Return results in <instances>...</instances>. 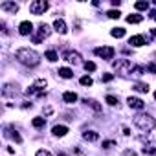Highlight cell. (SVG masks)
Here are the masks:
<instances>
[{
	"instance_id": "cell-31",
	"label": "cell",
	"mask_w": 156,
	"mask_h": 156,
	"mask_svg": "<svg viewBox=\"0 0 156 156\" xmlns=\"http://www.w3.org/2000/svg\"><path fill=\"white\" fill-rule=\"evenodd\" d=\"M35 156H51V154H50L48 151H44V149H41V151H37V154H35Z\"/></svg>"
},
{
	"instance_id": "cell-19",
	"label": "cell",
	"mask_w": 156,
	"mask_h": 156,
	"mask_svg": "<svg viewBox=\"0 0 156 156\" xmlns=\"http://www.w3.org/2000/svg\"><path fill=\"white\" fill-rule=\"evenodd\" d=\"M44 123H46V119H44V118H33V121H31V125H33L35 129H42V127H44Z\"/></svg>"
},
{
	"instance_id": "cell-10",
	"label": "cell",
	"mask_w": 156,
	"mask_h": 156,
	"mask_svg": "<svg viewBox=\"0 0 156 156\" xmlns=\"http://www.w3.org/2000/svg\"><path fill=\"white\" fill-rule=\"evenodd\" d=\"M62 57H64L68 62H73V64H75V62H79V59H81V55L77 53V51H64Z\"/></svg>"
},
{
	"instance_id": "cell-1",
	"label": "cell",
	"mask_w": 156,
	"mask_h": 156,
	"mask_svg": "<svg viewBox=\"0 0 156 156\" xmlns=\"http://www.w3.org/2000/svg\"><path fill=\"white\" fill-rule=\"evenodd\" d=\"M17 61L26 66H37L41 62V55L30 48H20V50H17Z\"/></svg>"
},
{
	"instance_id": "cell-26",
	"label": "cell",
	"mask_w": 156,
	"mask_h": 156,
	"mask_svg": "<svg viewBox=\"0 0 156 156\" xmlns=\"http://www.w3.org/2000/svg\"><path fill=\"white\" fill-rule=\"evenodd\" d=\"M107 103H108L110 107H116V105H118V98H114V96H107Z\"/></svg>"
},
{
	"instance_id": "cell-30",
	"label": "cell",
	"mask_w": 156,
	"mask_h": 156,
	"mask_svg": "<svg viewBox=\"0 0 156 156\" xmlns=\"http://www.w3.org/2000/svg\"><path fill=\"white\" fill-rule=\"evenodd\" d=\"M147 72H152V73H156V64H154V62L147 64Z\"/></svg>"
},
{
	"instance_id": "cell-4",
	"label": "cell",
	"mask_w": 156,
	"mask_h": 156,
	"mask_svg": "<svg viewBox=\"0 0 156 156\" xmlns=\"http://www.w3.org/2000/svg\"><path fill=\"white\" fill-rule=\"evenodd\" d=\"M46 9H48V2H44V0H35L30 4V11L33 15H42Z\"/></svg>"
},
{
	"instance_id": "cell-6",
	"label": "cell",
	"mask_w": 156,
	"mask_h": 156,
	"mask_svg": "<svg viewBox=\"0 0 156 156\" xmlns=\"http://www.w3.org/2000/svg\"><path fill=\"white\" fill-rule=\"evenodd\" d=\"M48 35H50V26H48V24H41L39 30H37V33L33 35V42L39 44V42H41L42 39H46Z\"/></svg>"
},
{
	"instance_id": "cell-22",
	"label": "cell",
	"mask_w": 156,
	"mask_h": 156,
	"mask_svg": "<svg viewBox=\"0 0 156 156\" xmlns=\"http://www.w3.org/2000/svg\"><path fill=\"white\" fill-rule=\"evenodd\" d=\"M110 33H112V37H118V39H121V37L125 35V30H123V28H114Z\"/></svg>"
},
{
	"instance_id": "cell-20",
	"label": "cell",
	"mask_w": 156,
	"mask_h": 156,
	"mask_svg": "<svg viewBox=\"0 0 156 156\" xmlns=\"http://www.w3.org/2000/svg\"><path fill=\"white\" fill-rule=\"evenodd\" d=\"M72 73H73V72H72L70 68H59V75H61V77H64V79H70Z\"/></svg>"
},
{
	"instance_id": "cell-2",
	"label": "cell",
	"mask_w": 156,
	"mask_h": 156,
	"mask_svg": "<svg viewBox=\"0 0 156 156\" xmlns=\"http://www.w3.org/2000/svg\"><path fill=\"white\" fill-rule=\"evenodd\" d=\"M134 125H136L138 129H141L143 132H151V130H154L156 121H154V118H151L149 114H138V116L134 118Z\"/></svg>"
},
{
	"instance_id": "cell-15",
	"label": "cell",
	"mask_w": 156,
	"mask_h": 156,
	"mask_svg": "<svg viewBox=\"0 0 156 156\" xmlns=\"http://www.w3.org/2000/svg\"><path fill=\"white\" fill-rule=\"evenodd\" d=\"M62 99H64L66 103H75V101H77V94H75V92H64V94H62Z\"/></svg>"
},
{
	"instance_id": "cell-13",
	"label": "cell",
	"mask_w": 156,
	"mask_h": 156,
	"mask_svg": "<svg viewBox=\"0 0 156 156\" xmlns=\"http://www.w3.org/2000/svg\"><path fill=\"white\" fill-rule=\"evenodd\" d=\"M129 44L130 46H143L145 44V37L143 35H134V37L129 39Z\"/></svg>"
},
{
	"instance_id": "cell-27",
	"label": "cell",
	"mask_w": 156,
	"mask_h": 156,
	"mask_svg": "<svg viewBox=\"0 0 156 156\" xmlns=\"http://www.w3.org/2000/svg\"><path fill=\"white\" fill-rule=\"evenodd\" d=\"M134 8H136V9H147V8H149V2H136Z\"/></svg>"
},
{
	"instance_id": "cell-7",
	"label": "cell",
	"mask_w": 156,
	"mask_h": 156,
	"mask_svg": "<svg viewBox=\"0 0 156 156\" xmlns=\"http://www.w3.org/2000/svg\"><path fill=\"white\" fill-rule=\"evenodd\" d=\"M94 53H96L98 57H103V59H112V57H114V48H110V46H101V48H96Z\"/></svg>"
},
{
	"instance_id": "cell-25",
	"label": "cell",
	"mask_w": 156,
	"mask_h": 156,
	"mask_svg": "<svg viewBox=\"0 0 156 156\" xmlns=\"http://www.w3.org/2000/svg\"><path fill=\"white\" fill-rule=\"evenodd\" d=\"M134 90H138V92H147V90H149V87H147V85H143V83H136V85H134Z\"/></svg>"
},
{
	"instance_id": "cell-32",
	"label": "cell",
	"mask_w": 156,
	"mask_h": 156,
	"mask_svg": "<svg viewBox=\"0 0 156 156\" xmlns=\"http://www.w3.org/2000/svg\"><path fill=\"white\" fill-rule=\"evenodd\" d=\"M112 79H114V75H112V73H107V75H103V81H105V83H108V81H112Z\"/></svg>"
},
{
	"instance_id": "cell-35",
	"label": "cell",
	"mask_w": 156,
	"mask_h": 156,
	"mask_svg": "<svg viewBox=\"0 0 156 156\" xmlns=\"http://www.w3.org/2000/svg\"><path fill=\"white\" fill-rule=\"evenodd\" d=\"M44 114H51V107H46L44 108Z\"/></svg>"
},
{
	"instance_id": "cell-24",
	"label": "cell",
	"mask_w": 156,
	"mask_h": 156,
	"mask_svg": "<svg viewBox=\"0 0 156 156\" xmlns=\"http://www.w3.org/2000/svg\"><path fill=\"white\" fill-rule=\"evenodd\" d=\"M46 59H48V61H51V62H53V61H57V59H59V57H57V53H55V51H53V50H50V51H46Z\"/></svg>"
},
{
	"instance_id": "cell-18",
	"label": "cell",
	"mask_w": 156,
	"mask_h": 156,
	"mask_svg": "<svg viewBox=\"0 0 156 156\" xmlns=\"http://www.w3.org/2000/svg\"><path fill=\"white\" fill-rule=\"evenodd\" d=\"M83 138H85L87 141H96L99 136H98V132H94V130H88V132H85V134H83Z\"/></svg>"
},
{
	"instance_id": "cell-16",
	"label": "cell",
	"mask_w": 156,
	"mask_h": 156,
	"mask_svg": "<svg viewBox=\"0 0 156 156\" xmlns=\"http://www.w3.org/2000/svg\"><path fill=\"white\" fill-rule=\"evenodd\" d=\"M66 132H68V129H66L64 125H55V127H53V134H55V136H64Z\"/></svg>"
},
{
	"instance_id": "cell-21",
	"label": "cell",
	"mask_w": 156,
	"mask_h": 156,
	"mask_svg": "<svg viewBox=\"0 0 156 156\" xmlns=\"http://www.w3.org/2000/svg\"><path fill=\"white\" fill-rule=\"evenodd\" d=\"M141 20H143L141 15H129V17H127V22H130V24H138V22H141Z\"/></svg>"
},
{
	"instance_id": "cell-36",
	"label": "cell",
	"mask_w": 156,
	"mask_h": 156,
	"mask_svg": "<svg viewBox=\"0 0 156 156\" xmlns=\"http://www.w3.org/2000/svg\"><path fill=\"white\" fill-rule=\"evenodd\" d=\"M154 99H156V92H154Z\"/></svg>"
},
{
	"instance_id": "cell-29",
	"label": "cell",
	"mask_w": 156,
	"mask_h": 156,
	"mask_svg": "<svg viewBox=\"0 0 156 156\" xmlns=\"http://www.w3.org/2000/svg\"><path fill=\"white\" fill-rule=\"evenodd\" d=\"M107 15H108L110 19H119V11H116V9H110Z\"/></svg>"
},
{
	"instance_id": "cell-23",
	"label": "cell",
	"mask_w": 156,
	"mask_h": 156,
	"mask_svg": "<svg viewBox=\"0 0 156 156\" xmlns=\"http://www.w3.org/2000/svg\"><path fill=\"white\" fill-rule=\"evenodd\" d=\"M92 77H88V75H85V77H81V85L83 87H92Z\"/></svg>"
},
{
	"instance_id": "cell-37",
	"label": "cell",
	"mask_w": 156,
	"mask_h": 156,
	"mask_svg": "<svg viewBox=\"0 0 156 156\" xmlns=\"http://www.w3.org/2000/svg\"><path fill=\"white\" fill-rule=\"evenodd\" d=\"M154 19H156V15H154Z\"/></svg>"
},
{
	"instance_id": "cell-11",
	"label": "cell",
	"mask_w": 156,
	"mask_h": 156,
	"mask_svg": "<svg viewBox=\"0 0 156 156\" xmlns=\"http://www.w3.org/2000/svg\"><path fill=\"white\" fill-rule=\"evenodd\" d=\"M53 28H55V31H57V33H66V31H68L66 22H64L62 19H57V20L53 22Z\"/></svg>"
},
{
	"instance_id": "cell-17",
	"label": "cell",
	"mask_w": 156,
	"mask_h": 156,
	"mask_svg": "<svg viewBox=\"0 0 156 156\" xmlns=\"http://www.w3.org/2000/svg\"><path fill=\"white\" fill-rule=\"evenodd\" d=\"M85 103H87L88 107H92V108H94L96 112H101V105H99V103H98L96 99H85Z\"/></svg>"
},
{
	"instance_id": "cell-9",
	"label": "cell",
	"mask_w": 156,
	"mask_h": 156,
	"mask_svg": "<svg viewBox=\"0 0 156 156\" xmlns=\"http://www.w3.org/2000/svg\"><path fill=\"white\" fill-rule=\"evenodd\" d=\"M19 90H17V85H4V88H2V96L4 98H11V96H15Z\"/></svg>"
},
{
	"instance_id": "cell-3",
	"label": "cell",
	"mask_w": 156,
	"mask_h": 156,
	"mask_svg": "<svg viewBox=\"0 0 156 156\" xmlns=\"http://www.w3.org/2000/svg\"><path fill=\"white\" fill-rule=\"evenodd\" d=\"M46 81L44 79H37L30 88H28V96H44L46 94Z\"/></svg>"
},
{
	"instance_id": "cell-34",
	"label": "cell",
	"mask_w": 156,
	"mask_h": 156,
	"mask_svg": "<svg viewBox=\"0 0 156 156\" xmlns=\"http://www.w3.org/2000/svg\"><path fill=\"white\" fill-rule=\"evenodd\" d=\"M125 156H136V152H132V151H125Z\"/></svg>"
},
{
	"instance_id": "cell-28",
	"label": "cell",
	"mask_w": 156,
	"mask_h": 156,
	"mask_svg": "<svg viewBox=\"0 0 156 156\" xmlns=\"http://www.w3.org/2000/svg\"><path fill=\"white\" fill-rule=\"evenodd\" d=\"M85 70H88V72H94V70H96V64H94L92 61H87V62H85Z\"/></svg>"
},
{
	"instance_id": "cell-8",
	"label": "cell",
	"mask_w": 156,
	"mask_h": 156,
	"mask_svg": "<svg viewBox=\"0 0 156 156\" xmlns=\"http://www.w3.org/2000/svg\"><path fill=\"white\" fill-rule=\"evenodd\" d=\"M31 31H33V24H31L30 20L20 22V26H19V33H20V35H30Z\"/></svg>"
},
{
	"instance_id": "cell-12",
	"label": "cell",
	"mask_w": 156,
	"mask_h": 156,
	"mask_svg": "<svg viewBox=\"0 0 156 156\" xmlns=\"http://www.w3.org/2000/svg\"><path fill=\"white\" fill-rule=\"evenodd\" d=\"M0 9L9 11V13H17V11H19V6H17L15 2H4V4H0Z\"/></svg>"
},
{
	"instance_id": "cell-33",
	"label": "cell",
	"mask_w": 156,
	"mask_h": 156,
	"mask_svg": "<svg viewBox=\"0 0 156 156\" xmlns=\"http://www.w3.org/2000/svg\"><path fill=\"white\" fill-rule=\"evenodd\" d=\"M103 147H105V149H110V147H114V141H112V140H108V141H103Z\"/></svg>"
},
{
	"instance_id": "cell-14",
	"label": "cell",
	"mask_w": 156,
	"mask_h": 156,
	"mask_svg": "<svg viewBox=\"0 0 156 156\" xmlns=\"http://www.w3.org/2000/svg\"><path fill=\"white\" fill-rule=\"evenodd\" d=\"M129 105H130L132 108H138V110H141V108L145 107V103H143L141 99H138V98H129Z\"/></svg>"
},
{
	"instance_id": "cell-5",
	"label": "cell",
	"mask_w": 156,
	"mask_h": 156,
	"mask_svg": "<svg viewBox=\"0 0 156 156\" xmlns=\"http://www.w3.org/2000/svg\"><path fill=\"white\" fill-rule=\"evenodd\" d=\"M114 68L119 72V73H129V72H132V64H130V61L129 59H119V61H116L114 62Z\"/></svg>"
}]
</instances>
